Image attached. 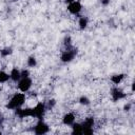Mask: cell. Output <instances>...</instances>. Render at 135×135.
<instances>
[{
	"instance_id": "obj_1",
	"label": "cell",
	"mask_w": 135,
	"mask_h": 135,
	"mask_svg": "<svg viewBox=\"0 0 135 135\" xmlns=\"http://www.w3.org/2000/svg\"><path fill=\"white\" fill-rule=\"evenodd\" d=\"M26 99H27V94L16 91V92L12 93V95L6 100L5 109L9 110V111H15L19 108H22L25 105Z\"/></svg>"
},
{
	"instance_id": "obj_2",
	"label": "cell",
	"mask_w": 135,
	"mask_h": 135,
	"mask_svg": "<svg viewBox=\"0 0 135 135\" xmlns=\"http://www.w3.org/2000/svg\"><path fill=\"white\" fill-rule=\"evenodd\" d=\"M16 88H17V91L27 94L28 92L32 91V88H33V79H32V77L30 76V77L20 78L16 83Z\"/></svg>"
},
{
	"instance_id": "obj_3",
	"label": "cell",
	"mask_w": 135,
	"mask_h": 135,
	"mask_svg": "<svg viewBox=\"0 0 135 135\" xmlns=\"http://www.w3.org/2000/svg\"><path fill=\"white\" fill-rule=\"evenodd\" d=\"M66 9L70 15L78 17L83 9V5L79 0H72L69 3H66Z\"/></svg>"
},
{
	"instance_id": "obj_4",
	"label": "cell",
	"mask_w": 135,
	"mask_h": 135,
	"mask_svg": "<svg viewBox=\"0 0 135 135\" xmlns=\"http://www.w3.org/2000/svg\"><path fill=\"white\" fill-rule=\"evenodd\" d=\"M51 130V127L49 123H46L43 119H37L36 123L33 127V132L37 135H43L47 134Z\"/></svg>"
},
{
	"instance_id": "obj_5",
	"label": "cell",
	"mask_w": 135,
	"mask_h": 135,
	"mask_svg": "<svg viewBox=\"0 0 135 135\" xmlns=\"http://www.w3.org/2000/svg\"><path fill=\"white\" fill-rule=\"evenodd\" d=\"M75 56H76V51L70 45V46H66V49L61 52L60 60L63 63H70L74 60Z\"/></svg>"
},
{
	"instance_id": "obj_6",
	"label": "cell",
	"mask_w": 135,
	"mask_h": 135,
	"mask_svg": "<svg viewBox=\"0 0 135 135\" xmlns=\"http://www.w3.org/2000/svg\"><path fill=\"white\" fill-rule=\"evenodd\" d=\"M110 97L113 101H119L127 97V93L118 88V85H113L110 90Z\"/></svg>"
},
{
	"instance_id": "obj_7",
	"label": "cell",
	"mask_w": 135,
	"mask_h": 135,
	"mask_svg": "<svg viewBox=\"0 0 135 135\" xmlns=\"http://www.w3.org/2000/svg\"><path fill=\"white\" fill-rule=\"evenodd\" d=\"M77 120V117H76V114L72 111H69V112H65L62 117H61V123L64 126V127H71L75 121Z\"/></svg>"
},
{
	"instance_id": "obj_8",
	"label": "cell",
	"mask_w": 135,
	"mask_h": 135,
	"mask_svg": "<svg viewBox=\"0 0 135 135\" xmlns=\"http://www.w3.org/2000/svg\"><path fill=\"white\" fill-rule=\"evenodd\" d=\"M9 78L11 81L14 83H17V81L21 78V69H18L17 66H14L9 70Z\"/></svg>"
},
{
	"instance_id": "obj_9",
	"label": "cell",
	"mask_w": 135,
	"mask_h": 135,
	"mask_svg": "<svg viewBox=\"0 0 135 135\" xmlns=\"http://www.w3.org/2000/svg\"><path fill=\"white\" fill-rule=\"evenodd\" d=\"M126 78V74L123 73H117V74H114L110 77V82L113 84V85H119L123 82Z\"/></svg>"
},
{
	"instance_id": "obj_10",
	"label": "cell",
	"mask_w": 135,
	"mask_h": 135,
	"mask_svg": "<svg viewBox=\"0 0 135 135\" xmlns=\"http://www.w3.org/2000/svg\"><path fill=\"white\" fill-rule=\"evenodd\" d=\"M89 23H90V21H89V18H88L86 16H81V15H79V16L77 17V26H78L79 30L84 31L85 28H88Z\"/></svg>"
},
{
	"instance_id": "obj_11",
	"label": "cell",
	"mask_w": 135,
	"mask_h": 135,
	"mask_svg": "<svg viewBox=\"0 0 135 135\" xmlns=\"http://www.w3.org/2000/svg\"><path fill=\"white\" fill-rule=\"evenodd\" d=\"M71 128V133L72 134H83V128L81 122H78L77 120L70 127Z\"/></svg>"
},
{
	"instance_id": "obj_12",
	"label": "cell",
	"mask_w": 135,
	"mask_h": 135,
	"mask_svg": "<svg viewBox=\"0 0 135 135\" xmlns=\"http://www.w3.org/2000/svg\"><path fill=\"white\" fill-rule=\"evenodd\" d=\"M38 65V59L35 55H30L26 58V66L27 69H35Z\"/></svg>"
},
{
	"instance_id": "obj_13",
	"label": "cell",
	"mask_w": 135,
	"mask_h": 135,
	"mask_svg": "<svg viewBox=\"0 0 135 135\" xmlns=\"http://www.w3.org/2000/svg\"><path fill=\"white\" fill-rule=\"evenodd\" d=\"M11 81L9 73L5 70H0V85H4Z\"/></svg>"
},
{
	"instance_id": "obj_14",
	"label": "cell",
	"mask_w": 135,
	"mask_h": 135,
	"mask_svg": "<svg viewBox=\"0 0 135 135\" xmlns=\"http://www.w3.org/2000/svg\"><path fill=\"white\" fill-rule=\"evenodd\" d=\"M78 103L81 105V107H89V105H91V103H92V101H91V99L89 98V96H86V95H81L79 98H78Z\"/></svg>"
},
{
	"instance_id": "obj_15",
	"label": "cell",
	"mask_w": 135,
	"mask_h": 135,
	"mask_svg": "<svg viewBox=\"0 0 135 135\" xmlns=\"http://www.w3.org/2000/svg\"><path fill=\"white\" fill-rule=\"evenodd\" d=\"M13 52L14 51H13V49L11 46L2 47V49H0V57L1 58H7L13 54Z\"/></svg>"
},
{
	"instance_id": "obj_16",
	"label": "cell",
	"mask_w": 135,
	"mask_h": 135,
	"mask_svg": "<svg viewBox=\"0 0 135 135\" xmlns=\"http://www.w3.org/2000/svg\"><path fill=\"white\" fill-rule=\"evenodd\" d=\"M31 76V72L28 69H21V78L22 77H30Z\"/></svg>"
},
{
	"instance_id": "obj_17",
	"label": "cell",
	"mask_w": 135,
	"mask_h": 135,
	"mask_svg": "<svg viewBox=\"0 0 135 135\" xmlns=\"http://www.w3.org/2000/svg\"><path fill=\"white\" fill-rule=\"evenodd\" d=\"M130 110H132V103H130V102H127V103H124V105H123V111H126V112H129Z\"/></svg>"
},
{
	"instance_id": "obj_18",
	"label": "cell",
	"mask_w": 135,
	"mask_h": 135,
	"mask_svg": "<svg viewBox=\"0 0 135 135\" xmlns=\"http://www.w3.org/2000/svg\"><path fill=\"white\" fill-rule=\"evenodd\" d=\"M99 1H100V4L102 6H108L110 4V2H111V0H99Z\"/></svg>"
},
{
	"instance_id": "obj_19",
	"label": "cell",
	"mask_w": 135,
	"mask_h": 135,
	"mask_svg": "<svg viewBox=\"0 0 135 135\" xmlns=\"http://www.w3.org/2000/svg\"><path fill=\"white\" fill-rule=\"evenodd\" d=\"M17 1H19V0H11V2H17Z\"/></svg>"
},
{
	"instance_id": "obj_20",
	"label": "cell",
	"mask_w": 135,
	"mask_h": 135,
	"mask_svg": "<svg viewBox=\"0 0 135 135\" xmlns=\"http://www.w3.org/2000/svg\"><path fill=\"white\" fill-rule=\"evenodd\" d=\"M1 116H2V115H1V111H0V118H1Z\"/></svg>"
}]
</instances>
